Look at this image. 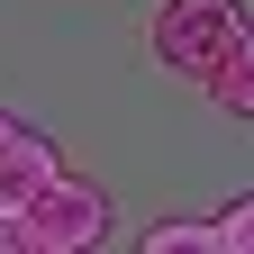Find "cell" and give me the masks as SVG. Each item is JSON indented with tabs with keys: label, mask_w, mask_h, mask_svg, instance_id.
<instances>
[{
	"label": "cell",
	"mask_w": 254,
	"mask_h": 254,
	"mask_svg": "<svg viewBox=\"0 0 254 254\" xmlns=\"http://www.w3.org/2000/svg\"><path fill=\"white\" fill-rule=\"evenodd\" d=\"M145 37H154V64H164L173 82L209 91V73L236 64V46L254 37V18H245V0H154Z\"/></svg>",
	"instance_id": "obj_1"
},
{
	"label": "cell",
	"mask_w": 254,
	"mask_h": 254,
	"mask_svg": "<svg viewBox=\"0 0 254 254\" xmlns=\"http://www.w3.org/2000/svg\"><path fill=\"white\" fill-rule=\"evenodd\" d=\"M100 236H109V190L82 182V173H55L9 209V245L18 254H91Z\"/></svg>",
	"instance_id": "obj_2"
},
{
	"label": "cell",
	"mask_w": 254,
	"mask_h": 254,
	"mask_svg": "<svg viewBox=\"0 0 254 254\" xmlns=\"http://www.w3.org/2000/svg\"><path fill=\"white\" fill-rule=\"evenodd\" d=\"M55 173H64V164H55V145H46L27 118H9V109H0V209H18L27 190H37V182H55Z\"/></svg>",
	"instance_id": "obj_3"
},
{
	"label": "cell",
	"mask_w": 254,
	"mask_h": 254,
	"mask_svg": "<svg viewBox=\"0 0 254 254\" xmlns=\"http://www.w3.org/2000/svg\"><path fill=\"white\" fill-rule=\"evenodd\" d=\"M136 245L145 254H218V218H154Z\"/></svg>",
	"instance_id": "obj_4"
},
{
	"label": "cell",
	"mask_w": 254,
	"mask_h": 254,
	"mask_svg": "<svg viewBox=\"0 0 254 254\" xmlns=\"http://www.w3.org/2000/svg\"><path fill=\"white\" fill-rule=\"evenodd\" d=\"M209 100L236 109V118H254V37L236 46V64H218V73H209Z\"/></svg>",
	"instance_id": "obj_5"
},
{
	"label": "cell",
	"mask_w": 254,
	"mask_h": 254,
	"mask_svg": "<svg viewBox=\"0 0 254 254\" xmlns=\"http://www.w3.org/2000/svg\"><path fill=\"white\" fill-rule=\"evenodd\" d=\"M218 254H254V190L218 209Z\"/></svg>",
	"instance_id": "obj_6"
}]
</instances>
